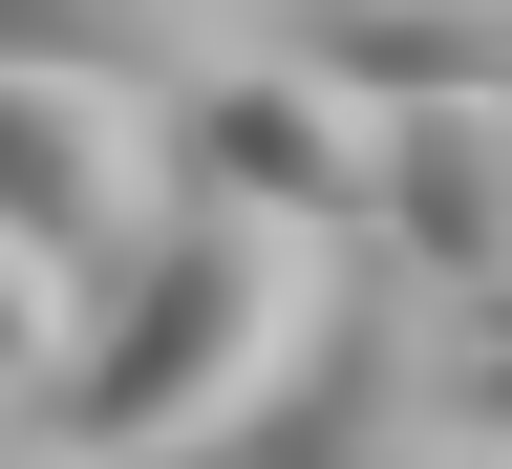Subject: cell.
<instances>
[{
  "label": "cell",
  "mask_w": 512,
  "mask_h": 469,
  "mask_svg": "<svg viewBox=\"0 0 512 469\" xmlns=\"http://www.w3.org/2000/svg\"><path fill=\"white\" fill-rule=\"evenodd\" d=\"M470 469H512V448H470Z\"/></svg>",
  "instance_id": "10"
},
{
  "label": "cell",
  "mask_w": 512,
  "mask_h": 469,
  "mask_svg": "<svg viewBox=\"0 0 512 469\" xmlns=\"http://www.w3.org/2000/svg\"><path fill=\"white\" fill-rule=\"evenodd\" d=\"M192 192V107L107 86V64H0V214L64 256H150V214Z\"/></svg>",
  "instance_id": "2"
},
{
  "label": "cell",
  "mask_w": 512,
  "mask_h": 469,
  "mask_svg": "<svg viewBox=\"0 0 512 469\" xmlns=\"http://www.w3.org/2000/svg\"><path fill=\"white\" fill-rule=\"evenodd\" d=\"M320 320H342L320 214H278V192H235V171H192L171 214H150V256H107V320H86V363H64L43 406L86 427L107 469H192L214 427H256V406L320 363Z\"/></svg>",
  "instance_id": "1"
},
{
  "label": "cell",
  "mask_w": 512,
  "mask_h": 469,
  "mask_svg": "<svg viewBox=\"0 0 512 469\" xmlns=\"http://www.w3.org/2000/svg\"><path fill=\"white\" fill-rule=\"evenodd\" d=\"M278 22V0H0V64H107V86H214V64Z\"/></svg>",
  "instance_id": "6"
},
{
  "label": "cell",
  "mask_w": 512,
  "mask_h": 469,
  "mask_svg": "<svg viewBox=\"0 0 512 469\" xmlns=\"http://www.w3.org/2000/svg\"><path fill=\"white\" fill-rule=\"evenodd\" d=\"M470 384H448V342H406V320H320V363L278 384L256 427H214L192 469H470Z\"/></svg>",
  "instance_id": "4"
},
{
  "label": "cell",
  "mask_w": 512,
  "mask_h": 469,
  "mask_svg": "<svg viewBox=\"0 0 512 469\" xmlns=\"http://www.w3.org/2000/svg\"><path fill=\"white\" fill-rule=\"evenodd\" d=\"M64 363H86V256H64V235H22V214H0V406H43V384Z\"/></svg>",
  "instance_id": "7"
},
{
  "label": "cell",
  "mask_w": 512,
  "mask_h": 469,
  "mask_svg": "<svg viewBox=\"0 0 512 469\" xmlns=\"http://www.w3.org/2000/svg\"><path fill=\"white\" fill-rule=\"evenodd\" d=\"M384 256L427 299H512V86H448L384 128Z\"/></svg>",
  "instance_id": "5"
},
{
  "label": "cell",
  "mask_w": 512,
  "mask_h": 469,
  "mask_svg": "<svg viewBox=\"0 0 512 469\" xmlns=\"http://www.w3.org/2000/svg\"><path fill=\"white\" fill-rule=\"evenodd\" d=\"M448 384H470V427L512 448V299H470V342H448Z\"/></svg>",
  "instance_id": "8"
},
{
  "label": "cell",
  "mask_w": 512,
  "mask_h": 469,
  "mask_svg": "<svg viewBox=\"0 0 512 469\" xmlns=\"http://www.w3.org/2000/svg\"><path fill=\"white\" fill-rule=\"evenodd\" d=\"M384 128H406L384 86H342L320 43H278V22H256V43L214 64V86H192V171L278 192V214H320V235H342V214L384 235Z\"/></svg>",
  "instance_id": "3"
},
{
  "label": "cell",
  "mask_w": 512,
  "mask_h": 469,
  "mask_svg": "<svg viewBox=\"0 0 512 469\" xmlns=\"http://www.w3.org/2000/svg\"><path fill=\"white\" fill-rule=\"evenodd\" d=\"M0 469H107V448L64 427V406H0Z\"/></svg>",
  "instance_id": "9"
}]
</instances>
